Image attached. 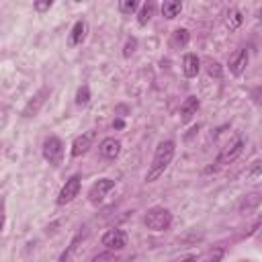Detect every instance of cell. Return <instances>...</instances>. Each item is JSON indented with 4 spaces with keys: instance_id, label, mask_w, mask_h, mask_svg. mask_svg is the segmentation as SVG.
Wrapping results in <instances>:
<instances>
[{
    "instance_id": "1",
    "label": "cell",
    "mask_w": 262,
    "mask_h": 262,
    "mask_svg": "<svg viewBox=\"0 0 262 262\" xmlns=\"http://www.w3.org/2000/svg\"><path fill=\"white\" fill-rule=\"evenodd\" d=\"M174 151H176V143L172 139H166V141L158 143V147L154 151V160H151L149 170L145 174V182H154L164 174V170L170 166V162L174 158Z\"/></svg>"
},
{
    "instance_id": "2",
    "label": "cell",
    "mask_w": 262,
    "mask_h": 262,
    "mask_svg": "<svg viewBox=\"0 0 262 262\" xmlns=\"http://www.w3.org/2000/svg\"><path fill=\"white\" fill-rule=\"evenodd\" d=\"M143 223L147 229L151 231H164L170 227L172 223V213L166 207H151L147 209V213L143 215Z\"/></svg>"
},
{
    "instance_id": "3",
    "label": "cell",
    "mask_w": 262,
    "mask_h": 262,
    "mask_svg": "<svg viewBox=\"0 0 262 262\" xmlns=\"http://www.w3.org/2000/svg\"><path fill=\"white\" fill-rule=\"evenodd\" d=\"M244 147H246V139H244L242 135L233 137L229 143H225V145L221 147V151H219V156H217V164H219V166H225V164L235 162V160L242 156Z\"/></svg>"
},
{
    "instance_id": "4",
    "label": "cell",
    "mask_w": 262,
    "mask_h": 262,
    "mask_svg": "<svg viewBox=\"0 0 262 262\" xmlns=\"http://www.w3.org/2000/svg\"><path fill=\"white\" fill-rule=\"evenodd\" d=\"M43 158H45L51 166H59V164H61V158H63V143H61L59 137L49 135V137L43 141Z\"/></svg>"
},
{
    "instance_id": "5",
    "label": "cell",
    "mask_w": 262,
    "mask_h": 262,
    "mask_svg": "<svg viewBox=\"0 0 262 262\" xmlns=\"http://www.w3.org/2000/svg\"><path fill=\"white\" fill-rule=\"evenodd\" d=\"M80 192V176H72L70 180H66V184L61 186L59 194H57V205H68L72 203Z\"/></svg>"
},
{
    "instance_id": "6",
    "label": "cell",
    "mask_w": 262,
    "mask_h": 262,
    "mask_svg": "<svg viewBox=\"0 0 262 262\" xmlns=\"http://www.w3.org/2000/svg\"><path fill=\"white\" fill-rule=\"evenodd\" d=\"M113 188H115V180H111V178H100V180L94 182L92 188L88 190V199H90V203H94V205L102 203L104 196H106V192L113 190Z\"/></svg>"
},
{
    "instance_id": "7",
    "label": "cell",
    "mask_w": 262,
    "mask_h": 262,
    "mask_svg": "<svg viewBox=\"0 0 262 262\" xmlns=\"http://www.w3.org/2000/svg\"><path fill=\"white\" fill-rule=\"evenodd\" d=\"M102 246H106L108 250H123L127 246V233L123 229H108L102 235Z\"/></svg>"
},
{
    "instance_id": "8",
    "label": "cell",
    "mask_w": 262,
    "mask_h": 262,
    "mask_svg": "<svg viewBox=\"0 0 262 262\" xmlns=\"http://www.w3.org/2000/svg\"><path fill=\"white\" fill-rule=\"evenodd\" d=\"M47 96H49V88H41V90L27 102V106L23 108V117H35V115L39 113V108L43 106V102H45Z\"/></svg>"
},
{
    "instance_id": "9",
    "label": "cell",
    "mask_w": 262,
    "mask_h": 262,
    "mask_svg": "<svg viewBox=\"0 0 262 262\" xmlns=\"http://www.w3.org/2000/svg\"><path fill=\"white\" fill-rule=\"evenodd\" d=\"M98 149H100V156H102V158H106V160H115V158L121 154V141L115 139V137H106V139L100 141Z\"/></svg>"
},
{
    "instance_id": "10",
    "label": "cell",
    "mask_w": 262,
    "mask_h": 262,
    "mask_svg": "<svg viewBox=\"0 0 262 262\" xmlns=\"http://www.w3.org/2000/svg\"><path fill=\"white\" fill-rule=\"evenodd\" d=\"M86 31H88V25H86V20H84V18L76 20V25H74V27H72V31H70V39H68L70 47H76V45H80V43L86 39Z\"/></svg>"
},
{
    "instance_id": "11",
    "label": "cell",
    "mask_w": 262,
    "mask_h": 262,
    "mask_svg": "<svg viewBox=\"0 0 262 262\" xmlns=\"http://www.w3.org/2000/svg\"><path fill=\"white\" fill-rule=\"evenodd\" d=\"M92 139H94V131H88V133L80 135V137L74 141V145H72V156L78 158V156L86 154V151L90 149V145H92Z\"/></svg>"
},
{
    "instance_id": "12",
    "label": "cell",
    "mask_w": 262,
    "mask_h": 262,
    "mask_svg": "<svg viewBox=\"0 0 262 262\" xmlns=\"http://www.w3.org/2000/svg\"><path fill=\"white\" fill-rule=\"evenodd\" d=\"M248 66V49H239L231 59H229V72L233 76H239Z\"/></svg>"
},
{
    "instance_id": "13",
    "label": "cell",
    "mask_w": 262,
    "mask_h": 262,
    "mask_svg": "<svg viewBox=\"0 0 262 262\" xmlns=\"http://www.w3.org/2000/svg\"><path fill=\"white\" fill-rule=\"evenodd\" d=\"M199 70H201L199 57H196L194 53H186L184 59H182V72H184V76H186V78H194V76L199 74Z\"/></svg>"
},
{
    "instance_id": "14",
    "label": "cell",
    "mask_w": 262,
    "mask_h": 262,
    "mask_svg": "<svg viewBox=\"0 0 262 262\" xmlns=\"http://www.w3.org/2000/svg\"><path fill=\"white\" fill-rule=\"evenodd\" d=\"M196 108H199V98H196V96H188V98L180 104V119H182L184 123L190 121L192 115L196 113Z\"/></svg>"
},
{
    "instance_id": "15",
    "label": "cell",
    "mask_w": 262,
    "mask_h": 262,
    "mask_svg": "<svg viewBox=\"0 0 262 262\" xmlns=\"http://www.w3.org/2000/svg\"><path fill=\"white\" fill-rule=\"evenodd\" d=\"M180 10H182V2H178V0H168V2L162 4V14H164L166 18H174V16H178Z\"/></svg>"
},
{
    "instance_id": "16",
    "label": "cell",
    "mask_w": 262,
    "mask_h": 262,
    "mask_svg": "<svg viewBox=\"0 0 262 262\" xmlns=\"http://www.w3.org/2000/svg\"><path fill=\"white\" fill-rule=\"evenodd\" d=\"M242 20H244V16H242V12H239L237 8H229V10L225 12V23H227V27H229L231 31L239 29Z\"/></svg>"
},
{
    "instance_id": "17",
    "label": "cell",
    "mask_w": 262,
    "mask_h": 262,
    "mask_svg": "<svg viewBox=\"0 0 262 262\" xmlns=\"http://www.w3.org/2000/svg\"><path fill=\"white\" fill-rule=\"evenodd\" d=\"M223 258V248H213V250H207L203 256L194 258V262H221Z\"/></svg>"
},
{
    "instance_id": "18",
    "label": "cell",
    "mask_w": 262,
    "mask_h": 262,
    "mask_svg": "<svg viewBox=\"0 0 262 262\" xmlns=\"http://www.w3.org/2000/svg\"><path fill=\"white\" fill-rule=\"evenodd\" d=\"M172 43L176 47H184L188 43V31L186 29H176L174 31V37H172Z\"/></svg>"
},
{
    "instance_id": "19",
    "label": "cell",
    "mask_w": 262,
    "mask_h": 262,
    "mask_svg": "<svg viewBox=\"0 0 262 262\" xmlns=\"http://www.w3.org/2000/svg\"><path fill=\"white\" fill-rule=\"evenodd\" d=\"M151 12H154V4H151V2L143 4V8H141V12H139V18H137V23H139V25H145V23L151 18Z\"/></svg>"
},
{
    "instance_id": "20",
    "label": "cell",
    "mask_w": 262,
    "mask_h": 262,
    "mask_svg": "<svg viewBox=\"0 0 262 262\" xmlns=\"http://www.w3.org/2000/svg\"><path fill=\"white\" fill-rule=\"evenodd\" d=\"M92 262H121V258L115 256L113 252H100V254H96L92 258Z\"/></svg>"
},
{
    "instance_id": "21",
    "label": "cell",
    "mask_w": 262,
    "mask_h": 262,
    "mask_svg": "<svg viewBox=\"0 0 262 262\" xmlns=\"http://www.w3.org/2000/svg\"><path fill=\"white\" fill-rule=\"evenodd\" d=\"M137 2L135 0H123V2H119V10L123 12V14H131V12H135L137 10Z\"/></svg>"
},
{
    "instance_id": "22",
    "label": "cell",
    "mask_w": 262,
    "mask_h": 262,
    "mask_svg": "<svg viewBox=\"0 0 262 262\" xmlns=\"http://www.w3.org/2000/svg\"><path fill=\"white\" fill-rule=\"evenodd\" d=\"M90 100V90H88V86H82L78 92H76V102L78 104H86Z\"/></svg>"
},
{
    "instance_id": "23",
    "label": "cell",
    "mask_w": 262,
    "mask_h": 262,
    "mask_svg": "<svg viewBox=\"0 0 262 262\" xmlns=\"http://www.w3.org/2000/svg\"><path fill=\"white\" fill-rule=\"evenodd\" d=\"M135 45H137V41H135V39H129V41H127V45H125L123 55H125V57H129V55L135 51Z\"/></svg>"
},
{
    "instance_id": "24",
    "label": "cell",
    "mask_w": 262,
    "mask_h": 262,
    "mask_svg": "<svg viewBox=\"0 0 262 262\" xmlns=\"http://www.w3.org/2000/svg\"><path fill=\"white\" fill-rule=\"evenodd\" d=\"M209 76H215V78L221 76V68H219L217 61H211V63H209Z\"/></svg>"
},
{
    "instance_id": "25",
    "label": "cell",
    "mask_w": 262,
    "mask_h": 262,
    "mask_svg": "<svg viewBox=\"0 0 262 262\" xmlns=\"http://www.w3.org/2000/svg\"><path fill=\"white\" fill-rule=\"evenodd\" d=\"M51 8V0H45V2H35V10L43 12V10H49Z\"/></svg>"
},
{
    "instance_id": "26",
    "label": "cell",
    "mask_w": 262,
    "mask_h": 262,
    "mask_svg": "<svg viewBox=\"0 0 262 262\" xmlns=\"http://www.w3.org/2000/svg\"><path fill=\"white\" fill-rule=\"evenodd\" d=\"M260 18H262V10H260Z\"/></svg>"
},
{
    "instance_id": "27",
    "label": "cell",
    "mask_w": 262,
    "mask_h": 262,
    "mask_svg": "<svg viewBox=\"0 0 262 262\" xmlns=\"http://www.w3.org/2000/svg\"><path fill=\"white\" fill-rule=\"evenodd\" d=\"M246 262H248V260H246Z\"/></svg>"
}]
</instances>
